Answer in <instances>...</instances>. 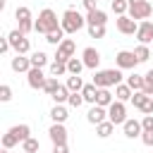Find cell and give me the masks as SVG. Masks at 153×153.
<instances>
[{
  "mask_svg": "<svg viewBox=\"0 0 153 153\" xmlns=\"http://www.w3.org/2000/svg\"><path fill=\"white\" fill-rule=\"evenodd\" d=\"M22 151H26V153H38L41 151V143H38V139H26L24 143H22Z\"/></svg>",
  "mask_w": 153,
  "mask_h": 153,
  "instance_id": "836d02e7",
  "label": "cell"
},
{
  "mask_svg": "<svg viewBox=\"0 0 153 153\" xmlns=\"http://www.w3.org/2000/svg\"><path fill=\"white\" fill-rule=\"evenodd\" d=\"M151 12H153V7H151L148 0H129V17H131V19L146 22V19L151 17Z\"/></svg>",
  "mask_w": 153,
  "mask_h": 153,
  "instance_id": "5b68a950",
  "label": "cell"
},
{
  "mask_svg": "<svg viewBox=\"0 0 153 153\" xmlns=\"http://www.w3.org/2000/svg\"><path fill=\"white\" fill-rule=\"evenodd\" d=\"M81 103H86L81 93H72V96H69V100H67V105H69V108H81Z\"/></svg>",
  "mask_w": 153,
  "mask_h": 153,
  "instance_id": "f35d334b",
  "label": "cell"
},
{
  "mask_svg": "<svg viewBox=\"0 0 153 153\" xmlns=\"http://www.w3.org/2000/svg\"><path fill=\"white\" fill-rule=\"evenodd\" d=\"M2 153H10V151H7V148H5V151H2Z\"/></svg>",
  "mask_w": 153,
  "mask_h": 153,
  "instance_id": "681fc988",
  "label": "cell"
},
{
  "mask_svg": "<svg viewBox=\"0 0 153 153\" xmlns=\"http://www.w3.org/2000/svg\"><path fill=\"white\" fill-rule=\"evenodd\" d=\"M141 127H143V131H153V115H143L141 117Z\"/></svg>",
  "mask_w": 153,
  "mask_h": 153,
  "instance_id": "7bdbcfd3",
  "label": "cell"
},
{
  "mask_svg": "<svg viewBox=\"0 0 153 153\" xmlns=\"http://www.w3.org/2000/svg\"><path fill=\"white\" fill-rule=\"evenodd\" d=\"M143 93L153 96V69H148V72L143 74Z\"/></svg>",
  "mask_w": 153,
  "mask_h": 153,
  "instance_id": "8d00e7d4",
  "label": "cell"
},
{
  "mask_svg": "<svg viewBox=\"0 0 153 153\" xmlns=\"http://www.w3.org/2000/svg\"><path fill=\"white\" fill-rule=\"evenodd\" d=\"M14 19H17V22L31 19V10H29V7H24V5H22V7H17V10H14Z\"/></svg>",
  "mask_w": 153,
  "mask_h": 153,
  "instance_id": "74e56055",
  "label": "cell"
},
{
  "mask_svg": "<svg viewBox=\"0 0 153 153\" xmlns=\"http://www.w3.org/2000/svg\"><path fill=\"white\" fill-rule=\"evenodd\" d=\"M33 26H36V22H31V19H24V22H19V31L26 36L29 31H33Z\"/></svg>",
  "mask_w": 153,
  "mask_h": 153,
  "instance_id": "60d3db41",
  "label": "cell"
},
{
  "mask_svg": "<svg viewBox=\"0 0 153 153\" xmlns=\"http://www.w3.org/2000/svg\"><path fill=\"white\" fill-rule=\"evenodd\" d=\"M134 55H136V60H139V62H148L151 50H148V45H141V43H139V45L134 48Z\"/></svg>",
  "mask_w": 153,
  "mask_h": 153,
  "instance_id": "d6a6232c",
  "label": "cell"
},
{
  "mask_svg": "<svg viewBox=\"0 0 153 153\" xmlns=\"http://www.w3.org/2000/svg\"><path fill=\"white\" fill-rule=\"evenodd\" d=\"M31 69V57H26V55H17V57H12V72H29Z\"/></svg>",
  "mask_w": 153,
  "mask_h": 153,
  "instance_id": "e0dca14e",
  "label": "cell"
},
{
  "mask_svg": "<svg viewBox=\"0 0 153 153\" xmlns=\"http://www.w3.org/2000/svg\"><path fill=\"white\" fill-rule=\"evenodd\" d=\"M141 141H143V146H153V131H143Z\"/></svg>",
  "mask_w": 153,
  "mask_h": 153,
  "instance_id": "f6af8a7d",
  "label": "cell"
},
{
  "mask_svg": "<svg viewBox=\"0 0 153 153\" xmlns=\"http://www.w3.org/2000/svg\"><path fill=\"white\" fill-rule=\"evenodd\" d=\"M127 86L136 93V91H143V74H131V76H127Z\"/></svg>",
  "mask_w": 153,
  "mask_h": 153,
  "instance_id": "d4e9b609",
  "label": "cell"
},
{
  "mask_svg": "<svg viewBox=\"0 0 153 153\" xmlns=\"http://www.w3.org/2000/svg\"><path fill=\"white\" fill-rule=\"evenodd\" d=\"M7 38H10V45H12V50L17 53V55H26L29 50H31V43H29V38L19 31V29H14V31H10L7 33Z\"/></svg>",
  "mask_w": 153,
  "mask_h": 153,
  "instance_id": "277c9868",
  "label": "cell"
},
{
  "mask_svg": "<svg viewBox=\"0 0 153 153\" xmlns=\"http://www.w3.org/2000/svg\"><path fill=\"white\" fill-rule=\"evenodd\" d=\"M96 2H98V0H81V5L86 7V12H88V10H96Z\"/></svg>",
  "mask_w": 153,
  "mask_h": 153,
  "instance_id": "c3c4849f",
  "label": "cell"
},
{
  "mask_svg": "<svg viewBox=\"0 0 153 153\" xmlns=\"http://www.w3.org/2000/svg\"><path fill=\"white\" fill-rule=\"evenodd\" d=\"M45 41H48L50 45H60V43L65 41V29H57V31L48 33V36H45Z\"/></svg>",
  "mask_w": 153,
  "mask_h": 153,
  "instance_id": "1f68e13d",
  "label": "cell"
},
{
  "mask_svg": "<svg viewBox=\"0 0 153 153\" xmlns=\"http://www.w3.org/2000/svg\"><path fill=\"white\" fill-rule=\"evenodd\" d=\"M74 50H76L74 41H72V38H65V41L57 45V55H55V60H60V62H69V60L74 57Z\"/></svg>",
  "mask_w": 153,
  "mask_h": 153,
  "instance_id": "9c48e42d",
  "label": "cell"
},
{
  "mask_svg": "<svg viewBox=\"0 0 153 153\" xmlns=\"http://www.w3.org/2000/svg\"><path fill=\"white\" fill-rule=\"evenodd\" d=\"M69 96H72V91H69V88H67L65 84H60V88H57V91H55V93H53L50 98L55 100V105H65V103L69 100Z\"/></svg>",
  "mask_w": 153,
  "mask_h": 153,
  "instance_id": "44dd1931",
  "label": "cell"
},
{
  "mask_svg": "<svg viewBox=\"0 0 153 153\" xmlns=\"http://www.w3.org/2000/svg\"><path fill=\"white\" fill-rule=\"evenodd\" d=\"M81 96H84V100L86 103H91V105H96V98H98V86L91 81V84H86L84 86V91H81Z\"/></svg>",
  "mask_w": 153,
  "mask_h": 153,
  "instance_id": "603a6c76",
  "label": "cell"
},
{
  "mask_svg": "<svg viewBox=\"0 0 153 153\" xmlns=\"http://www.w3.org/2000/svg\"><path fill=\"white\" fill-rule=\"evenodd\" d=\"M17 143H19V139H17V136H14L12 131L2 134V148H7V151H10V148H14Z\"/></svg>",
  "mask_w": 153,
  "mask_h": 153,
  "instance_id": "d590c367",
  "label": "cell"
},
{
  "mask_svg": "<svg viewBox=\"0 0 153 153\" xmlns=\"http://www.w3.org/2000/svg\"><path fill=\"white\" fill-rule=\"evenodd\" d=\"M131 96H134V91H131L127 84H117V86H115V100L127 103V100H131Z\"/></svg>",
  "mask_w": 153,
  "mask_h": 153,
  "instance_id": "ac0fdd59",
  "label": "cell"
},
{
  "mask_svg": "<svg viewBox=\"0 0 153 153\" xmlns=\"http://www.w3.org/2000/svg\"><path fill=\"white\" fill-rule=\"evenodd\" d=\"M117 31L120 33H124V36H136V31H139V22L136 19H131L129 14H122V17H117Z\"/></svg>",
  "mask_w": 153,
  "mask_h": 153,
  "instance_id": "8992f818",
  "label": "cell"
},
{
  "mask_svg": "<svg viewBox=\"0 0 153 153\" xmlns=\"http://www.w3.org/2000/svg\"><path fill=\"white\" fill-rule=\"evenodd\" d=\"M136 38H139V43L141 45H148L151 41H153V22H141L139 24V31H136Z\"/></svg>",
  "mask_w": 153,
  "mask_h": 153,
  "instance_id": "4fadbf2b",
  "label": "cell"
},
{
  "mask_svg": "<svg viewBox=\"0 0 153 153\" xmlns=\"http://www.w3.org/2000/svg\"><path fill=\"white\" fill-rule=\"evenodd\" d=\"M115 103V96L110 93V88H98V98H96V105L100 108H110Z\"/></svg>",
  "mask_w": 153,
  "mask_h": 153,
  "instance_id": "d6986e66",
  "label": "cell"
},
{
  "mask_svg": "<svg viewBox=\"0 0 153 153\" xmlns=\"http://www.w3.org/2000/svg\"><path fill=\"white\" fill-rule=\"evenodd\" d=\"M112 12L117 14V17H122V14H127L129 12V0H112Z\"/></svg>",
  "mask_w": 153,
  "mask_h": 153,
  "instance_id": "f546056e",
  "label": "cell"
},
{
  "mask_svg": "<svg viewBox=\"0 0 153 153\" xmlns=\"http://www.w3.org/2000/svg\"><path fill=\"white\" fill-rule=\"evenodd\" d=\"M84 67H86V65H84L81 57H72V60L67 62V72H69V74H81Z\"/></svg>",
  "mask_w": 153,
  "mask_h": 153,
  "instance_id": "83f0119b",
  "label": "cell"
},
{
  "mask_svg": "<svg viewBox=\"0 0 153 153\" xmlns=\"http://www.w3.org/2000/svg\"><path fill=\"white\" fill-rule=\"evenodd\" d=\"M141 112H143V115H153V98L146 100V105L141 108Z\"/></svg>",
  "mask_w": 153,
  "mask_h": 153,
  "instance_id": "bcb514c9",
  "label": "cell"
},
{
  "mask_svg": "<svg viewBox=\"0 0 153 153\" xmlns=\"http://www.w3.org/2000/svg\"><path fill=\"white\" fill-rule=\"evenodd\" d=\"M148 98H153V96H148V93H143V91H136L134 96H131V103H134V108L136 110H141L143 105H146V100Z\"/></svg>",
  "mask_w": 153,
  "mask_h": 153,
  "instance_id": "4dcf8cb0",
  "label": "cell"
},
{
  "mask_svg": "<svg viewBox=\"0 0 153 153\" xmlns=\"http://www.w3.org/2000/svg\"><path fill=\"white\" fill-rule=\"evenodd\" d=\"M10 48H12V45H10V38H7V36H2V38H0V53L5 55Z\"/></svg>",
  "mask_w": 153,
  "mask_h": 153,
  "instance_id": "ee69618b",
  "label": "cell"
},
{
  "mask_svg": "<svg viewBox=\"0 0 153 153\" xmlns=\"http://www.w3.org/2000/svg\"><path fill=\"white\" fill-rule=\"evenodd\" d=\"M57 29H62V24L57 22V14L50 10V7H45V10H41V14H38V19H36V26H33V31H38V33H53V31H57Z\"/></svg>",
  "mask_w": 153,
  "mask_h": 153,
  "instance_id": "6da1fadb",
  "label": "cell"
},
{
  "mask_svg": "<svg viewBox=\"0 0 153 153\" xmlns=\"http://www.w3.org/2000/svg\"><path fill=\"white\" fill-rule=\"evenodd\" d=\"M105 22H108V14L103 12V10H88L86 12V24L88 26H105Z\"/></svg>",
  "mask_w": 153,
  "mask_h": 153,
  "instance_id": "5bb4252c",
  "label": "cell"
},
{
  "mask_svg": "<svg viewBox=\"0 0 153 153\" xmlns=\"http://www.w3.org/2000/svg\"><path fill=\"white\" fill-rule=\"evenodd\" d=\"M0 100H2V103H10V100H12V88H10L7 84L0 86Z\"/></svg>",
  "mask_w": 153,
  "mask_h": 153,
  "instance_id": "ab89813d",
  "label": "cell"
},
{
  "mask_svg": "<svg viewBox=\"0 0 153 153\" xmlns=\"http://www.w3.org/2000/svg\"><path fill=\"white\" fill-rule=\"evenodd\" d=\"M53 153H72L67 148V143H60V146H53Z\"/></svg>",
  "mask_w": 153,
  "mask_h": 153,
  "instance_id": "7dc6e473",
  "label": "cell"
},
{
  "mask_svg": "<svg viewBox=\"0 0 153 153\" xmlns=\"http://www.w3.org/2000/svg\"><path fill=\"white\" fill-rule=\"evenodd\" d=\"M115 62H117V69H136V65H139L134 50H120L115 55Z\"/></svg>",
  "mask_w": 153,
  "mask_h": 153,
  "instance_id": "52a82bcc",
  "label": "cell"
},
{
  "mask_svg": "<svg viewBox=\"0 0 153 153\" xmlns=\"http://www.w3.org/2000/svg\"><path fill=\"white\" fill-rule=\"evenodd\" d=\"M115 131V124L110 122V120H105V122H100V124H96V134L100 136V139H108L110 134Z\"/></svg>",
  "mask_w": 153,
  "mask_h": 153,
  "instance_id": "484cf974",
  "label": "cell"
},
{
  "mask_svg": "<svg viewBox=\"0 0 153 153\" xmlns=\"http://www.w3.org/2000/svg\"><path fill=\"white\" fill-rule=\"evenodd\" d=\"M88 36L91 38H103L105 36V26H88Z\"/></svg>",
  "mask_w": 153,
  "mask_h": 153,
  "instance_id": "b9f144b4",
  "label": "cell"
},
{
  "mask_svg": "<svg viewBox=\"0 0 153 153\" xmlns=\"http://www.w3.org/2000/svg\"><path fill=\"white\" fill-rule=\"evenodd\" d=\"M65 74H69V72H67V62L55 60V62L50 65V76H65Z\"/></svg>",
  "mask_w": 153,
  "mask_h": 153,
  "instance_id": "f1b7e54d",
  "label": "cell"
},
{
  "mask_svg": "<svg viewBox=\"0 0 153 153\" xmlns=\"http://www.w3.org/2000/svg\"><path fill=\"white\" fill-rule=\"evenodd\" d=\"M48 65V55L43 53V50H36V53H31V67H38V69H43Z\"/></svg>",
  "mask_w": 153,
  "mask_h": 153,
  "instance_id": "4316f807",
  "label": "cell"
},
{
  "mask_svg": "<svg viewBox=\"0 0 153 153\" xmlns=\"http://www.w3.org/2000/svg\"><path fill=\"white\" fill-rule=\"evenodd\" d=\"M60 24H62V29H65V33H76V31H81L84 26H86V17L81 14V12H76V10H65L62 12V19H60Z\"/></svg>",
  "mask_w": 153,
  "mask_h": 153,
  "instance_id": "7a4b0ae2",
  "label": "cell"
},
{
  "mask_svg": "<svg viewBox=\"0 0 153 153\" xmlns=\"http://www.w3.org/2000/svg\"><path fill=\"white\" fill-rule=\"evenodd\" d=\"M10 131L19 139V143H24L26 139H31V127H29V124H14Z\"/></svg>",
  "mask_w": 153,
  "mask_h": 153,
  "instance_id": "7402d4cb",
  "label": "cell"
},
{
  "mask_svg": "<svg viewBox=\"0 0 153 153\" xmlns=\"http://www.w3.org/2000/svg\"><path fill=\"white\" fill-rule=\"evenodd\" d=\"M93 84L98 88H110L122 84V69H98L93 72Z\"/></svg>",
  "mask_w": 153,
  "mask_h": 153,
  "instance_id": "3957f363",
  "label": "cell"
},
{
  "mask_svg": "<svg viewBox=\"0 0 153 153\" xmlns=\"http://www.w3.org/2000/svg\"><path fill=\"white\" fill-rule=\"evenodd\" d=\"M48 136H50L53 146L67 143V129H65V124H57V122H53V127L48 129Z\"/></svg>",
  "mask_w": 153,
  "mask_h": 153,
  "instance_id": "7c38bea8",
  "label": "cell"
},
{
  "mask_svg": "<svg viewBox=\"0 0 153 153\" xmlns=\"http://www.w3.org/2000/svg\"><path fill=\"white\" fill-rule=\"evenodd\" d=\"M50 117H53V122H57V124H65V120L69 117V112H67V108H65V105H53V110H50Z\"/></svg>",
  "mask_w": 153,
  "mask_h": 153,
  "instance_id": "cb8c5ba5",
  "label": "cell"
},
{
  "mask_svg": "<svg viewBox=\"0 0 153 153\" xmlns=\"http://www.w3.org/2000/svg\"><path fill=\"white\" fill-rule=\"evenodd\" d=\"M57 88H60V81H57V76H48V81H45L43 91H45L48 96H53V93H55Z\"/></svg>",
  "mask_w": 153,
  "mask_h": 153,
  "instance_id": "e575fe53",
  "label": "cell"
},
{
  "mask_svg": "<svg viewBox=\"0 0 153 153\" xmlns=\"http://www.w3.org/2000/svg\"><path fill=\"white\" fill-rule=\"evenodd\" d=\"M108 120L112 122V124H124L129 117H127V108H124V103H120V100H115L110 108H108Z\"/></svg>",
  "mask_w": 153,
  "mask_h": 153,
  "instance_id": "ba28073f",
  "label": "cell"
},
{
  "mask_svg": "<svg viewBox=\"0 0 153 153\" xmlns=\"http://www.w3.org/2000/svg\"><path fill=\"white\" fill-rule=\"evenodd\" d=\"M65 86H67V88H69L72 93H81L86 84L81 81V76H79V74H69V76H67V84H65Z\"/></svg>",
  "mask_w": 153,
  "mask_h": 153,
  "instance_id": "ffe728a7",
  "label": "cell"
},
{
  "mask_svg": "<svg viewBox=\"0 0 153 153\" xmlns=\"http://www.w3.org/2000/svg\"><path fill=\"white\" fill-rule=\"evenodd\" d=\"M86 120H88L91 124H100V122H105V120H108V108H100V105H91V110H88Z\"/></svg>",
  "mask_w": 153,
  "mask_h": 153,
  "instance_id": "2e32d148",
  "label": "cell"
},
{
  "mask_svg": "<svg viewBox=\"0 0 153 153\" xmlns=\"http://www.w3.org/2000/svg\"><path fill=\"white\" fill-rule=\"evenodd\" d=\"M22 153H26V151H22Z\"/></svg>",
  "mask_w": 153,
  "mask_h": 153,
  "instance_id": "f907efd6",
  "label": "cell"
},
{
  "mask_svg": "<svg viewBox=\"0 0 153 153\" xmlns=\"http://www.w3.org/2000/svg\"><path fill=\"white\" fill-rule=\"evenodd\" d=\"M26 81H29V86L31 88H41L43 91V86H45V81H48V76L43 74V69H38V67H31L29 72H26Z\"/></svg>",
  "mask_w": 153,
  "mask_h": 153,
  "instance_id": "30bf717a",
  "label": "cell"
},
{
  "mask_svg": "<svg viewBox=\"0 0 153 153\" xmlns=\"http://www.w3.org/2000/svg\"><path fill=\"white\" fill-rule=\"evenodd\" d=\"M81 60H84V65H86V69H93V72H98V65H100V53L96 50V48H84V53H81Z\"/></svg>",
  "mask_w": 153,
  "mask_h": 153,
  "instance_id": "8fae6325",
  "label": "cell"
},
{
  "mask_svg": "<svg viewBox=\"0 0 153 153\" xmlns=\"http://www.w3.org/2000/svg\"><path fill=\"white\" fill-rule=\"evenodd\" d=\"M122 131H124V136H127V139H136V136H141V134H143V127H141V122H139V120H127V122L122 124Z\"/></svg>",
  "mask_w": 153,
  "mask_h": 153,
  "instance_id": "9a60e30c",
  "label": "cell"
}]
</instances>
